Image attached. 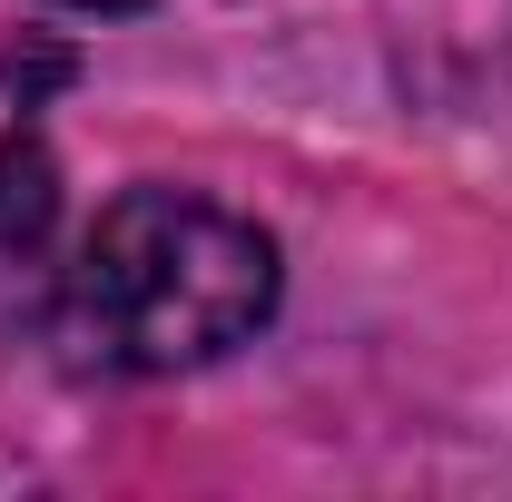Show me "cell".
Returning a JSON list of instances; mask_svg holds the SVG:
<instances>
[{"label":"cell","mask_w":512,"mask_h":502,"mask_svg":"<svg viewBox=\"0 0 512 502\" xmlns=\"http://www.w3.org/2000/svg\"><path fill=\"white\" fill-rule=\"evenodd\" d=\"M69 10H138V0H69Z\"/></svg>","instance_id":"cell-3"},{"label":"cell","mask_w":512,"mask_h":502,"mask_svg":"<svg viewBox=\"0 0 512 502\" xmlns=\"http://www.w3.org/2000/svg\"><path fill=\"white\" fill-rule=\"evenodd\" d=\"M50 237V158L40 148H0V276L30 266Z\"/></svg>","instance_id":"cell-2"},{"label":"cell","mask_w":512,"mask_h":502,"mask_svg":"<svg viewBox=\"0 0 512 502\" xmlns=\"http://www.w3.org/2000/svg\"><path fill=\"white\" fill-rule=\"evenodd\" d=\"M276 306V247L188 188H128L69 266V325L99 365L178 375L247 345Z\"/></svg>","instance_id":"cell-1"}]
</instances>
